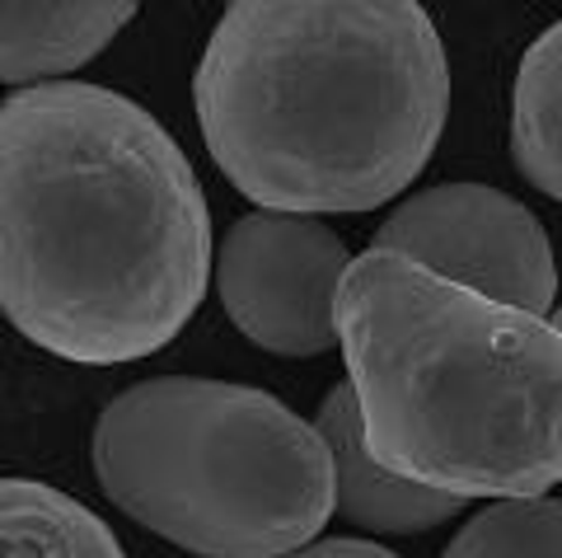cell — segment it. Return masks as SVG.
Wrapping results in <instances>:
<instances>
[{"label":"cell","mask_w":562,"mask_h":558,"mask_svg":"<svg viewBox=\"0 0 562 558\" xmlns=\"http://www.w3.org/2000/svg\"><path fill=\"white\" fill-rule=\"evenodd\" d=\"M211 212L127 94L52 80L0 103V315L80 366L160 353L198 315Z\"/></svg>","instance_id":"obj_1"},{"label":"cell","mask_w":562,"mask_h":558,"mask_svg":"<svg viewBox=\"0 0 562 558\" xmlns=\"http://www.w3.org/2000/svg\"><path fill=\"white\" fill-rule=\"evenodd\" d=\"M192 103L211 160L262 212H371L427 169L450 66L417 0H239Z\"/></svg>","instance_id":"obj_2"},{"label":"cell","mask_w":562,"mask_h":558,"mask_svg":"<svg viewBox=\"0 0 562 558\" xmlns=\"http://www.w3.org/2000/svg\"><path fill=\"white\" fill-rule=\"evenodd\" d=\"M333 324L380 469L464 502L562 483V334L549 320L366 249L338 282Z\"/></svg>","instance_id":"obj_3"},{"label":"cell","mask_w":562,"mask_h":558,"mask_svg":"<svg viewBox=\"0 0 562 558\" xmlns=\"http://www.w3.org/2000/svg\"><path fill=\"white\" fill-rule=\"evenodd\" d=\"M94 475L113 507L202 558H281L333 516V456L277 394L160 376L94 423Z\"/></svg>","instance_id":"obj_4"},{"label":"cell","mask_w":562,"mask_h":558,"mask_svg":"<svg viewBox=\"0 0 562 558\" xmlns=\"http://www.w3.org/2000/svg\"><path fill=\"white\" fill-rule=\"evenodd\" d=\"M375 249L539 320H549L558 295L553 244L539 216L487 183H436L408 198L375 231Z\"/></svg>","instance_id":"obj_5"},{"label":"cell","mask_w":562,"mask_h":558,"mask_svg":"<svg viewBox=\"0 0 562 558\" xmlns=\"http://www.w3.org/2000/svg\"><path fill=\"white\" fill-rule=\"evenodd\" d=\"M351 264L338 231L314 216L249 212L221 239L216 295L249 343L277 357L338 347L333 295Z\"/></svg>","instance_id":"obj_6"},{"label":"cell","mask_w":562,"mask_h":558,"mask_svg":"<svg viewBox=\"0 0 562 558\" xmlns=\"http://www.w3.org/2000/svg\"><path fill=\"white\" fill-rule=\"evenodd\" d=\"M314 427H319L333 456V512H342V521H357L361 531L375 535H422L464 512V498L403 483L371 460V450L361 442L357 394H351L347 380L328 390Z\"/></svg>","instance_id":"obj_7"},{"label":"cell","mask_w":562,"mask_h":558,"mask_svg":"<svg viewBox=\"0 0 562 558\" xmlns=\"http://www.w3.org/2000/svg\"><path fill=\"white\" fill-rule=\"evenodd\" d=\"M136 20L132 0H20L0 5V80H61Z\"/></svg>","instance_id":"obj_8"},{"label":"cell","mask_w":562,"mask_h":558,"mask_svg":"<svg viewBox=\"0 0 562 558\" xmlns=\"http://www.w3.org/2000/svg\"><path fill=\"white\" fill-rule=\"evenodd\" d=\"M0 558H127L117 535L70 493L0 475Z\"/></svg>","instance_id":"obj_9"},{"label":"cell","mask_w":562,"mask_h":558,"mask_svg":"<svg viewBox=\"0 0 562 558\" xmlns=\"http://www.w3.org/2000/svg\"><path fill=\"white\" fill-rule=\"evenodd\" d=\"M512 155L543 198L562 202V20L539 33L516 71Z\"/></svg>","instance_id":"obj_10"},{"label":"cell","mask_w":562,"mask_h":558,"mask_svg":"<svg viewBox=\"0 0 562 558\" xmlns=\"http://www.w3.org/2000/svg\"><path fill=\"white\" fill-rule=\"evenodd\" d=\"M441 558H562V498H502L469 516Z\"/></svg>","instance_id":"obj_11"},{"label":"cell","mask_w":562,"mask_h":558,"mask_svg":"<svg viewBox=\"0 0 562 558\" xmlns=\"http://www.w3.org/2000/svg\"><path fill=\"white\" fill-rule=\"evenodd\" d=\"M281 558H398V554L371 545V539H319V545H301Z\"/></svg>","instance_id":"obj_12"},{"label":"cell","mask_w":562,"mask_h":558,"mask_svg":"<svg viewBox=\"0 0 562 558\" xmlns=\"http://www.w3.org/2000/svg\"><path fill=\"white\" fill-rule=\"evenodd\" d=\"M549 324H553V328H558V334H562V310H558V315H553V320H549Z\"/></svg>","instance_id":"obj_13"}]
</instances>
